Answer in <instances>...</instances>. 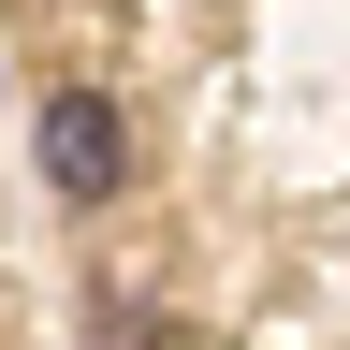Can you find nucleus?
<instances>
[{
  "instance_id": "1",
  "label": "nucleus",
  "mask_w": 350,
  "mask_h": 350,
  "mask_svg": "<svg viewBox=\"0 0 350 350\" xmlns=\"http://www.w3.org/2000/svg\"><path fill=\"white\" fill-rule=\"evenodd\" d=\"M44 175H59L73 204H103L131 175V117L103 103V88H44Z\"/></svg>"
}]
</instances>
